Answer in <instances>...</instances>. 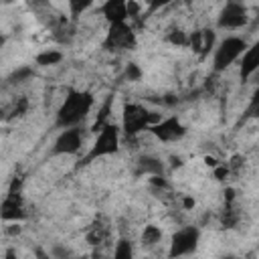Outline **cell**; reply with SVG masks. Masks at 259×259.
I'll use <instances>...</instances> for the list:
<instances>
[{
	"label": "cell",
	"instance_id": "6da1fadb",
	"mask_svg": "<svg viewBox=\"0 0 259 259\" xmlns=\"http://www.w3.org/2000/svg\"><path fill=\"white\" fill-rule=\"evenodd\" d=\"M95 99L89 91H79V89H69L67 97L57 109V127H73L79 125L91 111Z\"/></svg>",
	"mask_w": 259,
	"mask_h": 259
},
{
	"label": "cell",
	"instance_id": "7a4b0ae2",
	"mask_svg": "<svg viewBox=\"0 0 259 259\" xmlns=\"http://www.w3.org/2000/svg\"><path fill=\"white\" fill-rule=\"evenodd\" d=\"M247 47H249L247 40L241 38V36H227V38H223L214 47V53H212V69L217 73L229 69L233 63H237L241 59V55L245 53Z\"/></svg>",
	"mask_w": 259,
	"mask_h": 259
},
{
	"label": "cell",
	"instance_id": "3957f363",
	"mask_svg": "<svg viewBox=\"0 0 259 259\" xmlns=\"http://www.w3.org/2000/svg\"><path fill=\"white\" fill-rule=\"evenodd\" d=\"M158 121L152 117V113L140 105V103H125L123 105V111H121V130L125 134V138H136L140 132L144 130H150V125Z\"/></svg>",
	"mask_w": 259,
	"mask_h": 259
},
{
	"label": "cell",
	"instance_id": "277c9868",
	"mask_svg": "<svg viewBox=\"0 0 259 259\" xmlns=\"http://www.w3.org/2000/svg\"><path fill=\"white\" fill-rule=\"evenodd\" d=\"M119 150V127L111 121H107L103 127H99V134L91 146V150L85 156V164L93 162L95 158H103V156H111Z\"/></svg>",
	"mask_w": 259,
	"mask_h": 259
},
{
	"label": "cell",
	"instance_id": "5b68a950",
	"mask_svg": "<svg viewBox=\"0 0 259 259\" xmlns=\"http://www.w3.org/2000/svg\"><path fill=\"white\" fill-rule=\"evenodd\" d=\"M136 42H138L136 32L127 24V20L125 22H113V24L107 26V32H105V38H103V49L119 53V51L134 49Z\"/></svg>",
	"mask_w": 259,
	"mask_h": 259
},
{
	"label": "cell",
	"instance_id": "8992f818",
	"mask_svg": "<svg viewBox=\"0 0 259 259\" xmlns=\"http://www.w3.org/2000/svg\"><path fill=\"white\" fill-rule=\"evenodd\" d=\"M150 132L156 140L164 142V144H172V142H178L186 136V127L184 123L176 117V115H170V117H164V119H158L150 125Z\"/></svg>",
	"mask_w": 259,
	"mask_h": 259
},
{
	"label": "cell",
	"instance_id": "52a82bcc",
	"mask_svg": "<svg viewBox=\"0 0 259 259\" xmlns=\"http://www.w3.org/2000/svg\"><path fill=\"white\" fill-rule=\"evenodd\" d=\"M198 239H200L198 227H182V229H178L172 235V239H170V251H168V255L170 257L190 255L196 249Z\"/></svg>",
	"mask_w": 259,
	"mask_h": 259
},
{
	"label": "cell",
	"instance_id": "ba28073f",
	"mask_svg": "<svg viewBox=\"0 0 259 259\" xmlns=\"http://www.w3.org/2000/svg\"><path fill=\"white\" fill-rule=\"evenodd\" d=\"M247 20H249L247 6L241 0H227L225 6L219 12L217 24L221 28H241V26L247 24Z\"/></svg>",
	"mask_w": 259,
	"mask_h": 259
},
{
	"label": "cell",
	"instance_id": "9c48e42d",
	"mask_svg": "<svg viewBox=\"0 0 259 259\" xmlns=\"http://www.w3.org/2000/svg\"><path fill=\"white\" fill-rule=\"evenodd\" d=\"M83 144V132L79 125L73 127H63L61 134L55 140L53 146V154H67V156H75L81 150Z\"/></svg>",
	"mask_w": 259,
	"mask_h": 259
},
{
	"label": "cell",
	"instance_id": "30bf717a",
	"mask_svg": "<svg viewBox=\"0 0 259 259\" xmlns=\"http://www.w3.org/2000/svg\"><path fill=\"white\" fill-rule=\"evenodd\" d=\"M259 71V38L245 49V53L239 59V77L243 81L251 79Z\"/></svg>",
	"mask_w": 259,
	"mask_h": 259
},
{
	"label": "cell",
	"instance_id": "8fae6325",
	"mask_svg": "<svg viewBox=\"0 0 259 259\" xmlns=\"http://www.w3.org/2000/svg\"><path fill=\"white\" fill-rule=\"evenodd\" d=\"M99 12L107 20V24L125 22L130 16V0H105L99 6Z\"/></svg>",
	"mask_w": 259,
	"mask_h": 259
},
{
	"label": "cell",
	"instance_id": "7c38bea8",
	"mask_svg": "<svg viewBox=\"0 0 259 259\" xmlns=\"http://www.w3.org/2000/svg\"><path fill=\"white\" fill-rule=\"evenodd\" d=\"M212 42H214V32L212 30H198L190 36V47L194 53H198L200 57H206L212 49Z\"/></svg>",
	"mask_w": 259,
	"mask_h": 259
},
{
	"label": "cell",
	"instance_id": "4fadbf2b",
	"mask_svg": "<svg viewBox=\"0 0 259 259\" xmlns=\"http://www.w3.org/2000/svg\"><path fill=\"white\" fill-rule=\"evenodd\" d=\"M22 217V200L16 192H10L2 200V219L4 221H16Z\"/></svg>",
	"mask_w": 259,
	"mask_h": 259
},
{
	"label": "cell",
	"instance_id": "5bb4252c",
	"mask_svg": "<svg viewBox=\"0 0 259 259\" xmlns=\"http://www.w3.org/2000/svg\"><path fill=\"white\" fill-rule=\"evenodd\" d=\"M138 164H140L142 172H146V174H162V170H164L162 162L156 160V158H152V156H142L138 160Z\"/></svg>",
	"mask_w": 259,
	"mask_h": 259
},
{
	"label": "cell",
	"instance_id": "9a60e30c",
	"mask_svg": "<svg viewBox=\"0 0 259 259\" xmlns=\"http://www.w3.org/2000/svg\"><path fill=\"white\" fill-rule=\"evenodd\" d=\"M160 239H162V231L156 225H148L142 233V243L144 245H156V243H160Z\"/></svg>",
	"mask_w": 259,
	"mask_h": 259
},
{
	"label": "cell",
	"instance_id": "2e32d148",
	"mask_svg": "<svg viewBox=\"0 0 259 259\" xmlns=\"http://www.w3.org/2000/svg\"><path fill=\"white\" fill-rule=\"evenodd\" d=\"M95 0H69V12L73 18H79L83 12H87L93 6Z\"/></svg>",
	"mask_w": 259,
	"mask_h": 259
},
{
	"label": "cell",
	"instance_id": "e0dca14e",
	"mask_svg": "<svg viewBox=\"0 0 259 259\" xmlns=\"http://www.w3.org/2000/svg\"><path fill=\"white\" fill-rule=\"evenodd\" d=\"M61 59H63V53H59V51H45V53L36 55V65H42V67L57 65Z\"/></svg>",
	"mask_w": 259,
	"mask_h": 259
},
{
	"label": "cell",
	"instance_id": "ac0fdd59",
	"mask_svg": "<svg viewBox=\"0 0 259 259\" xmlns=\"http://www.w3.org/2000/svg\"><path fill=\"white\" fill-rule=\"evenodd\" d=\"M132 253H134V251H132L130 241H125V239L117 241V245H115V249H113V257H117V259H130Z\"/></svg>",
	"mask_w": 259,
	"mask_h": 259
},
{
	"label": "cell",
	"instance_id": "d6986e66",
	"mask_svg": "<svg viewBox=\"0 0 259 259\" xmlns=\"http://www.w3.org/2000/svg\"><path fill=\"white\" fill-rule=\"evenodd\" d=\"M168 40H170L172 45H180V47H186V45L190 42V38H188L182 30H174V32L168 36Z\"/></svg>",
	"mask_w": 259,
	"mask_h": 259
},
{
	"label": "cell",
	"instance_id": "ffe728a7",
	"mask_svg": "<svg viewBox=\"0 0 259 259\" xmlns=\"http://www.w3.org/2000/svg\"><path fill=\"white\" fill-rule=\"evenodd\" d=\"M125 75H127L132 81H136V79H140V77H142V71L138 69V65H136V63H130V65H127V69H125Z\"/></svg>",
	"mask_w": 259,
	"mask_h": 259
},
{
	"label": "cell",
	"instance_id": "44dd1931",
	"mask_svg": "<svg viewBox=\"0 0 259 259\" xmlns=\"http://www.w3.org/2000/svg\"><path fill=\"white\" fill-rule=\"evenodd\" d=\"M174 0H150V8H148V12H156V10H160V8H164V6H168V4H172Z\"/></svg>",
	"mask_w": 259,
	"mask_h": 259
},
{
	"label": "cell",
	"instance_id": "7402d4cb",
	"mask_svg": "<svg viewBox=\"0 0 259 259\" xmlns=\"http://www.w3.org/2000/svg\"><path fill=\"white\" fill-rule=\"evenodd\" d=\"M257 105H259V85H257V89L253 91V97H251V109L257 107Z\"/></svg>",
	"mask_w": 259,
	"mask_h": 259
},
{
	"label": "cell",
	"instance_id": "603a6c76",
	"mask_svg": "<svg viewBox=\"0 0 259 259\" xmlns=\"http://www.w3.org/2000/svg\"><path fill=\"white\" fill-rule=\"evenodd\" d=\"M253 115H257V117H259V105H257V107H253Z\"/></svg>",
	"mask_w": 259,
	"mask_h": 259
},
{
	"label": "cell",
	"instance_id": "cb8c5ba5",
	"mask_svg": "<svg viewBox=\"0 0 259 259\" xmlns=\"http://www.w3.org/2000/svg\"><path fill=\"white\" fill-rule=\"evenodd\" d=\"M257 14H259V4H257Z\"/></svg>",
	"mask_w": 259,
	"mask_h": 259
}]
</instances>
